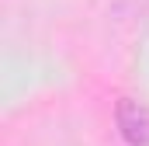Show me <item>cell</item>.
<instances>
[{"label":"cell","instance_id":"cell-1","mask_svg":"<svg viewBox=\"0 0 149 146\" xmlns=\"http://www.w3.org/2000/svg\"><path fill=\"white\" fill-rule=\"evenodd\" d=\"M114 122H118V132L128 146H149V105L121 98L114 108Z\"/></svg>","mask_w":149,"mask_h":146}]
</instances>
